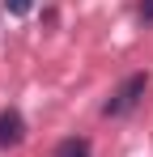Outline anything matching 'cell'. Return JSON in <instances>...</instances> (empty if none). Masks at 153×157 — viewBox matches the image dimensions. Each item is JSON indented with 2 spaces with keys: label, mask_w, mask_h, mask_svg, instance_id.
Listing matches in <instances>:
<instances>
[{
  "label": "cell",
  "mask_w": 153,
  "mask_h": 157,
  "mask_svg": "<svg viewBox=\"0 0 153 157\" xmlns=\"http://www.w3.org/2000/svg\"><path fill=\"white\" fill-rule=\"evenodd\" d=\"M145 89H149V72H132V77H124V85L106 98V106H102V115H128L132 106L145 98Z\"/></svg>",
  "instance_id": "6da1fadb"
},
{
  "label": "cell",
  "mask_w": 153,
  "mask_h": 157,
  "mask_svg": "<svg viewBox=\"0 0 153 157\" xmlns=\"http://www.w3.org/2000/svg\"><path fill=\"white\" fill-rule=\"evenodd\" d=\"M26 140V119H22V110H0V149H17Z\"/></svg>",
  "instance_id": "7a4b0ae2"
},
{
  "label": "cell",
  "mask_w": 153,
  "mask_h": 157,
  "mask_svg": "<svg viewBox=\"0 0 153 157\" xmlns=\"http://www.w3.org/2000/svg\"><path fill=\"white\" fill-rule=\"evenodd\" d=\"M55 157H94V149H89V140H85V136H68V140H60Z\"/></svg>",
  "instance_id": "3957f363"
},
{
  "label": "cell",
  "mask_w": 153,
  "mask_h": 157,
  "mask_svg": "<svg viewBox=\"0 0 153 157\" xmlns=\"http://www.w3.org/2000/svg\"><path fill=\"white\" fill-rule=\"evenodd\" d=\"M4 9H9L13 17H26V13L34 9V0H4Z\"/></svg>",
  "instance_id": "277c9868"
},
{
  "label": "cell",
  "mask_w": 153,
  "mask_h": 157,
  "mask_svg": "<svg viewBox=\"0 0 153 157\" xmlns=\"http://www.w3.org/2000/svg\"><path fill=\"white\" fill-rule=\"evenodd\" d=\"M140 17H145V21H153V0H140Z\"/></svg>",
  "instance_id": "5b68a950"
}]
</instances>
